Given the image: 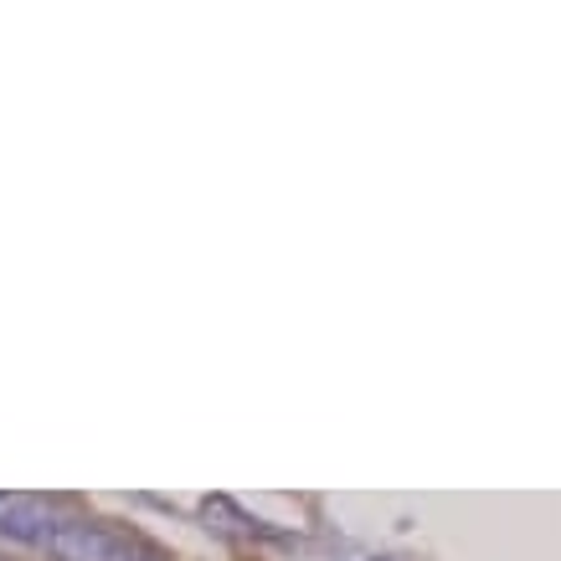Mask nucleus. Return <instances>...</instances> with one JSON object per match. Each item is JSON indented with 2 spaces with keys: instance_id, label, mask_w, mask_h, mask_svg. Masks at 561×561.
<instances>
[{
  "instance_id": "obj_1",
  "label": "nucleus",
  "mask_w": 561,
  "mask_h": 561,
  "mask_svg": "<svg viewBox=\"0 0 561 561\" xmlns=\"http://www.w3.org/2000/svg\"><path fill=\"white\" fill-rule=\"evenodd\" d=\"M47 557L51 561H160L150 546H139L135 536L93 526V520H62V526L47 536Z\"/></svg>"
},
{
  "instance_id": "obj_2",
  "label": "nucleus",
  "mask_w": 561,
  "mask_h": 561,
  "mask_svg": "<svg viewBox=\"0 0 561 561\" xmlns=\"http://www.w3.org/2000/svg\"><path fill=\"white\" fill-rule=\"evenodd\" d=\"M57 526H62V520H57V511H51L47 500H21V494H11V500L0 505V536H11V541L47 546V536Z\"/></svg>"
}]
</instances>
